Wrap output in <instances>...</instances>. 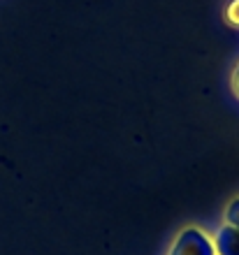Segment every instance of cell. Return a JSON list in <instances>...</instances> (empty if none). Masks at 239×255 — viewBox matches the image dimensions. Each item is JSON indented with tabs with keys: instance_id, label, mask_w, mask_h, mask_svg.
I'll return each mask as SVG.
<instances>
[{
	"instance_id": "cell-1",
	"label": "cell",
	"mask_w": 239,
	"mask_h": 255,
	"mask_svg": "<svg viewBox=\"0 0 239 255\" xmlns=\"http://www.w3.org/2000/svg\"><path fill=\"white\" fill-rule=\"evenodd\" d=\"M167 255H216L212 235H207L202 228H184L172 239Z\"/></svg>"
},
{
	"instance_id": "cell-2",
	"label": "cell",
	"mask_w": 239,
	"mask_h": 255,
	"mask_svg": "<svg viewBox=\"0 0 239 255\" xmlns=\"http://www.w3.org/2000/svg\"><path fill=\"white\" fill-rule=\"evenodd\" d=\"M216 255H239V230L233 225H221L212 235Z\"/></svg>"
},
{
	"instance_id": "cell-3",
	"label": "cell",
	"mask_w": 239,
	"mask_h": 255,
	"mask_svg": "<svg viewBox=\"0 0 239 255\" xmlns=\"http://www.w3.org/2000/svg\"><path fill=\"white\" fill-rule=\"evenodd\" d=\"M223 223L239 230V197H233L226 204V209H223Z\"/></svg>"
},
{
	"instance_id": "cell-4",
	"label": "cell",
	"mask_w": 239,
	"mask_h": 255,
	"mask_svg": "<svg viewBox=\"0 0 239 255\" xmlns=\"http://www.w3.org/2000/svg\"><path fill=\"white\" fill-rule=\"evenodd\" d=\"M226 19L233 23V26H237L239 28V0H233L230 5H228V9H226Z\"/></svg>"
},
{
	"instance_id": "cell-5",
	"label": "cell",
	"mask_w": 239,
	"mask_h": 255,
	"mask_svg": "<svg viewBox=\"0 0 239 255\" xmlns=\"http://www.w3.org/2000/svg\"><path fill=\"white\" fill-rule=\"evenodd\" d=\"M230 88H233L235 98L239 100V63H237V67H235V72H233V79H230Z\"/></svg>"
}]
</instances>
